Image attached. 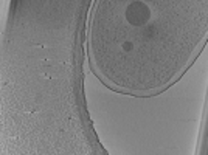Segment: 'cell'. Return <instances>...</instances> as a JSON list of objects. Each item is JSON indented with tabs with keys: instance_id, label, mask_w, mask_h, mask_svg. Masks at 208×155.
Here are the masks:
<instances>
[{
	"instance_id": "cell-1",
	"label": "cell",
	"mask_w": 208,
	"mask_h": 155,
	"mask_svg": "<svg viewBox=\"0 0 208 155\" xmlns=\"http://www.w3.org/2000/svg\"><path fill=\"white\" fill-rule=\"evenodd\" d=\"M151 17V9L149 6L143 2H132L126 8V19L130 25L134 26H141L146 25V22Z\"/></svg>"
},
{
	"instance_id": "cell-2",
	"label": "cell",
	"mask_w": 208,
	"mask_h": 155,
	"mask_svg": "<svg viewBox=\"0 0 208 155\" xmlns=\"http://www.w3.org/2000/svg\"><path fill=\"white\" fill-rule=\"evenodd\" d=\"M132 48H134V44L130 42V40H126V42L123 44V51L129 53V51H132Z\"/></svg>"
},
{
	"instance_id": "cell-3",
	"label": "cell",
	"mask_w": 208,
	"mask_h": 155,
	"mask_svg": "<svg viewBox=\"0 0 208 155\" xmlns=\"http://www.w3.org/2000/svg\"><path fill=\"white\" fill-rule=\"evenodd\" d=\"M154 34H155V28L154 26H148L145 30V37H152Z\"/></svg>"
}]
</instances>
